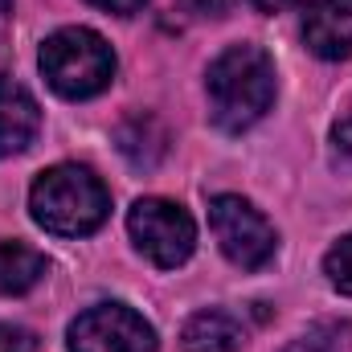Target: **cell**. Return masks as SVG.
Here are the masks:
<instances>
[{
    "label": "cell",
    "instance_id": "3",
    "mask_svg": "<svg viewBox=\"0 0 352 352\" xmlns=\"http://www.w3.org/2000/svg\"><path fill=\"white\" fill-rule=\"evenodd\" d=\"M37 62L62 98H94L115 78V54L94 29H58L45 37Z\"/></svg>",
    "mask_w": 352,
    "mask_h": 352
},
{
    "label": "cell",
    "instance_id": "10",
    "mask_svg": "<svg viewBox=\"0 0 352 352\" xmlns=\"http://www.w3.org/2000/svg\"><path fill=\"white\" fill-rule=\"evenodd\" d=\"M45 278V254L25 242H0V295H25Z\"/></svg>",
    "mask_w": 352,
    "mask_h": 352
},
{
    "label": "cell",
    "instance_id": "1",
    "mask_svg": "<svg viewBox=\"0 0 352 352\" xmlns=\"http://www.w3.org/2000/svg\"><path fill=\"white\" fill-rule=\"evenodd\" d=\"M209 115L221 131H246L274 102V62L258 45H230L205 78Z\"/></svg>",
    "mask_w": 352,
    "mask_h": 352
},
{
    "label": "cell",
    "instance_id": "18",
    "mask_svg": "<svg viewBox=\"0 0 352 352\" xmlns=\"http://www.w3.org/2000/svg\"><path fill=\"white\" fill-rule=\"evenodd\" d=\"M250 8H258V12H283V8H291V4H299V0H246Z\"/></svg>",
    "mask_w": 352,
    "mask_h": 352
},
{
    "label": "cell",
    "instance_id": "17",
    "mask_svg": "<svg viewBox=\"0 0 352 352\" xmlns=\"http://www.w3.org/2000/svg\"><path fill=\"white\" fill-rule=\"evenodd\" d=\"M283 352H332V344L320 340V336H299V340H291Z\"/></svg>",
    "mask_w": 352,
    "mask_h": 352
},
{
    "label": "cell",
    "instance_id": "15",
    "mask_svg": "<svg viewBox=\"0 0 352 352\" xmlns=\"http://www.w3.org/2000/svg\"><path fill=\"white\" fill-rule=\"evenodd\" d=\"M332 140H336V152H340L344 160H352V115L344 119V123H336V131H332Z\"/></svg>",
    "mask_w": 352,
    "mask_h": 352
},
{
    "label": "cell",
    "instance_id": "16",
    "mask_svg": "<svg viewBox=\"0 0 352 352\" xmlns=\"http://www.w3.org/2000/svg\"><path fill=\"white\" fill-rule=\"evenodd\" d=\"M94 8H102V12H119V16H127V12H135V8H144L148 0H90Z\"/></svg>",
    "mask_w": 352,
    "mask_h": 352
},
{
    "label": "cell",
    "instance_id": "9",
    "mask_svg": "<svg viewBox=\"0 0 352 352\" xmlns=\"http://www.w3.org/2000/svg\"><path fill=\"white\" fill-rule=\"evenodd\" d=\"M242 344H246V332L230 311H197L180 332L184 352H238Z\"/></svg>",
    "mask_w": 352,
    "mask_h": 352
},
{
    "label": "cell",
    "instance_id": "19",
    "mask_svg": "<svg viewBox=\"0 0 352 352\" xmlns=\"http://www.w3.org/2000/svg\"><path fill=\"white\" fill-rule=\"evenodd\" d=\"M8 25H12V0H0V37L8 33Z\"/></svg>",
    "mask_w": 352,
    "mask_h": 352
},
{
    "label": "cell",
    "instance_id": "6",
    "mask_svg": "<svg viewBox=\"0 0 352 352\" xmlns=\"http://www.w3.org/2000/svg\"><path fill=\"white\" fill-rule=\"evenodd\" d=\"M70 352H156V332L140 311L98 303L70 324Z\"/></svg>",
    "mask_w": 352,
    "mask_h": 352
},
{
    "label": "cell",
    "instance_id": "2",
    "mask_svg": "<svg viewBox=\"0 0 352 352\" xmlns=\"http://www.w3.org/2000/svg\"><path fill=\"white\" fill-rule=\"evenodd\" d=\"M29 213L41 230L58 238H87L111 213V192L82 164H58L33 180Z\"/></svg>",
    "mask_w": 352,
    "mask_h": 352
},
{
    "label": "cell",
    "instance_id": "4",
    "mask_svg": "<svg viewBox=\"0 0 352 352\" xmlns=\"http://www.w3.org/2000/svg\"><path fill=\"white\" fill-rule=\"evenodd\" d=\"M127 230H131V242L140 246V254L164 270L188 263V254L197 246V226H192L188 209L176 201H164V197L135 201L127 213Z\"/></svg>",
    "mask_w": 352,
    "mask_h": 352
},
{
    "label": "cell",
    "instance_id": "7",
    "mask_svg": "<svg viewBox=\"0 0 352 352\" xmlns=\"http://www.w3.org/2000/svg\"><path fill=\"white\" fill-rule=\"evenodd\" d=\"M307 50L324 62L352 58V0H316L303 21Z\"/></svg>",
    "mask_w": 352,
    "mask_h": 352
},
{
    "label": "cell",
    "instance_id": "13",
    "mask_svg": "<svg viewBox=\"0 0 352 352\" xmlns=\"http://www.w3.org/2000/svg\"><path fill=\"white\" fill-rule=\"evenodd\" d=\"M0 352H37V336L21 324H4L0 320Z\"/></svg>",
    "mask_w": 352,
    "mask_h": 352
},
{
    "label": "cell",
    "instance_id": "5",
    "mask_svg": "<svg viewBox=\"0 0 352 352\" xmlns=\"http://www.w3.org/2000/svg\"><path fill=\"white\" fill-rule=\"evenodd\" d=\"M209 226H213V238H217L221 254L234 266H242V270L266 266L274 258V250H278L274 226L242 197H230V192L213 197L209 201Z\"/></svg>",
    "mask_w": 352,
    "mask_h": 352
},
{
    "label": "cell",
    "instance_id": "11",
    "mask_svg": "<svg viewBox=\"0 0 352 352\" xmlns=\"http://www.w3.org/2000/svg\"><path fill=\"white\" fill-rule=\"evenodd\" d=\"M164 148H168V135H164V127L152 115H131L119 127V152L135 168H156L160 156H164Z\"/></svg>",
    "mask_w": 352,
    "mask_h": 352
},
{
    "label": "cell",
    "instance_id": "14",
    "mask_svg": "<svg viewBox=\"0 0 352 352\" xmlns=\"http://www.w3.org/2000/svg\"><path fill=\"white\" fill-rule=\"evenodd\" d=\"M230 4H234V0H184V8H188L192 16H226Z\"/></svg>",
    "mask_w": 352,
    "mask_h": 352
},
{
    "label": "cell",
    "instance_id": "12",
    "mask_svg": "<svg viewBox=\"0 0 352 352\" xmlns=\"http://www.w3.org/2000/svg\"><path fill=\"white\" fill-rule=\"evenodd\" d=\"M324 274H328V283H332L340 295H352V234H344V238L328 250Z\"/></svg>",
    "mask_w": 352,
    "mask_h": 352
},
{
    "label": "cell",
    "instance_id": "8",
    "mask_svg": "<svg viewBox=\"0 0 352 352\" xmlns=\"http://www.w3.org/2000/svg\"><path fill=\"white\" fill-rule=\"evenodd\" d=\"M37 127H41V111L33 94L12 78H0V160L21 156L37 140Z\"/></svg>",
    "mask_w": 352,
    "mask_h": 352
}]
</instances>
